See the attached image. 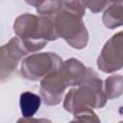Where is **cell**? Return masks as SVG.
<instances>
[{
    "label": "cell",
    "instance_id": "5bb4252c",
    "mask_svg": "<svg viewBox=\"0 0 123 123\" xmlns=\"http://www.w3.org/2000/svg\"><path fill=\"white\" fill-rule=\"evenodd\" d=\"M62 1H64V0H62Z\"/></svg>",
    "mask_w": 123,
    "mask_h": 123
},
{
    "label": "cell",
    "instance_id": "7c38bea8",
    "mask_svg": "<svg viewBox=\"0 0 123 123\" xmlns=\"http://www.w3.org/2000/svg\"><path fill=\"white\" fill-rule=\"evenodd\" d=\"M74 121H96L99 122L100 119L97 117L96 113L92 111V109H88V110H83L80 111H77L75 113H73Z\"/></svg>",
    "mask_w": 123,
    "mask_h": 123
},
{
    "label": "cell",
    "instance_id": "7a4b0ae2",
    "mask_svg": "<svg viewBox=\"0 0 123 123\" xmlns=\"http://www.w3.org/2000/svg\"><path fill=\"white\" fill-rule=\"evenodd\" d=\"M107 100L102 80L93 69L87 67L85 80L65 95L63 108L67 111L75 113L83 110L101 109L106 105Z\"/></svg>",
    "mask_w": 123,
    "mask_h": 123
},
{
    "label": "cell",
    "instance_id": "30bf717a",
    "mask_svg": "<svg viewBox=\"0 0 123 123\" xmlns=\"http://www.w3.org/2000/svg\"><path fill=\"white\" fill-rule=\"evenodd\" d=\"M105 92L108 99L119 97L123 93V76L111 75L107 78L105 84Z\"/></svg>",
    "mask_w": 123,
    "mask_h": 123
},
{
    "label": "cell",
    "instance_id": "9c48e42d",
    "mask_svg": "<svg viewBox=\"0 0 123 123\" xmlns=\"http://www.w3.org/2000/svg\"><path fill=\"white\" fill-rule=\"evenodd\" d=\"M41 104V98L31 92V91H25L21 93L19 98V105L22 116L24 119H29L35 115V113L38 111Z\"/></svg>",
    "mask_w": 123,
    "mask_h": 123
},
{
    "label": "cell",
    "instance_id": "8fae6325",
    "mask_svg": "<svg viewBox=\"0 0 123 123\" xmlns=\"http://www.w3.org/2000/svg\"><path fill=\"white\" fill-rule=\"evenodd\" d=\"M85 8H87L92 12H100L109 3V0H80Z\"/></svg>",
    "mask_w": 123,
    "mask_h": 123
},
{
    "label": "cell",
    "instance_id": "3957f363",
    "mask_svg": "<svg viewBox=\"0 0 123 123\" xmlns=\"http://www.w3.org/2000/svg\"><path fill=\"white\" fill-rule=\"evenodd\" d=\"M52 17L58 37L63 38L71 47L83 49L88 42V33L83 16L65 8H62Z\"/></svg>",
    "mask_w": 123,
    "mask_h": 123
},
{
    "label": "cell",
    "instance_id": "6da1fadb",
    "mask_svg": "<svg viewBox=\"0 0 123 123\" xmlns=\"http://www.w3.org/2000/svg\"><path fill=\"white\" fill-rule=\"evenodd\" d=\"M13 31L28 53L39 51L48 41L59 38L55 32L52 17L45 15L21 14L14 21Z\"/></svg>",
    "mask_w": 123,
    "mask_h": 123
},
{
    "label": "cell",
    "instance_id": "4fadbf2b",
    "mask_svg": "<svg viewBox=\"0 0 123 123\" xmlns=\"http://www.w3.org/2000/svg\"><path fill=\"white\" fill-rule=\"evenodd\" d=\"M26 3H28L29 5L31 6H34V7H38L39 5H41L45 0H25Z\"/></svg>",
    "mask_w": 123,
    "mask_h": 123
},
{
    "label": "cell",
    "instance_id": "ba28073f",
    "mask_svg": "<svg viewBox=\"0 0 123 123\" xmlns=\"http://www.w3.org/2000/svg\"><path fill=\"white\" fill-rule=\"evenodd\" d=\"M102 20L109 29L123 26V0H109Z\"/></svg>",
    "mask_w": 123,
    "mask_h": 123
},
{
    "label": "cell",
    "instance_id": "5b68a950",
    "mask_svg": "<svg viewBox=\"0 0 123 123\" xmlns=\"http://www.w3.org/2000/svg\"><path fill=\"white\" fill-rule=\"evenodd\" d=\"M70 86L63 63L51 70L40 81V95L48 106H56L62 102L65 89Z\"/></svg>",
    "mask_w": 123,
    "mask_h": 123
},
{
    "label": "cell",
    "instance_id": "52a82bcc",
    "mask_svg": "<svg viewBox=\"0 0 123 123\" xmlns=\"http://www.w3.org/2000/svg\"><path fill=\"white\" fill-rule=\"evenodd\" d=\"M28 54L18 37H12L8 43L3 45L1 47V80L4 81L10 77L17 67L19 61Z\"/></svg>",
    "mask_w": 123,
    "mask_h": 123
},
{
    "label": "cell",
    "instance_id": "8992f818",
    "mask_svg": "<svg viewBox=\"0 0 123 123\" xmlns=\"http://www.w3.org/2000/svg\"><path fill=\"white\" fill-rule=\"evenodd\" d=\"M97 66L105 73H112L123 67V31L105 43L97 59Z\"/></svg>",
    "mask_w": 123,
    "mask_h": 123
},
{
    "label": "cell",
    "instance_id": "277c9868",
    "mask_svg": "<svg viewBox=\"0 0 123 123\" xmlns=\"http://www.w3.org/2000/svg\"><path fill=\"white\" fill-rule=\"evenodd\" d=\"M62 63V59L56 53L46 52L33 54L23 59L20 72L23 78L30 81H37Z\"/></svg>",
    "mask_w": 123,
    "mask_h": 123
}]
</instances>
